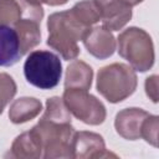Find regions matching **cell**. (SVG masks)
<instances>
[{"label": "cell", "instance_id": "1", "mask_svg": "<svg viewBox=\"0 0 159 159\" xmlns=\"http://www.w3.org/2000/svg\"><path fill=\"white\" fill-rule=\"evenodd\" d=\"M47 45L56 50L63 60H75L80 55L78 40H83L91 27L83 25L71 10L55 12L47 21Z\"/></svg>", "mask_w": 159, "mask_h": 159}, {"label": "cell", "instance_id": "2", "mask_svg": "<svg viewBox=\"0 0 159 159\" xmlns=\"http://www.w3.org/2000/svg\"><path fill=\"white\" fill-rule=\"evenodd\" d=\"M137 88L134 70L124 63H112L99 70L97 76V91L112 103L129 97Z\"/></svg>", "mask_w": 159, "mask_h": 159}, {"label": "cell", "instance_id": "3", "mask_svg": "<svg viewBox=\"0 0 159 159\" xmlns=\"http://www.w3.org/2000/svg\"><path fill=\"white\" fill-rule=\"evenodd\" d=\"M118 52L134 70L140 72L148 71L154 63L152 39L138 27H129L118 36Z\"/></svg>", "mask_w": 159, "mask_h": 159}, {"label": "cell", "instance_id": "4", "mask_svg": "<svg viewBox=\"0 0 159 159\" xmlns=\"http://www.w3.org/2000/svg\"><path fill=\"white\" fill-rule=\"evenodd\" d=\"M24 73L32 86L40 89H51L60 83L62 65L60 57L53 52L34 51L25 61Z\"/></svg>", "mask_w": 159, "mask_h": 159}, {"label": "cell", "instance_id": "5", "mask_svg": "<svg viewBox=\"0 0 159 159\" xmlns=\"http://www.w3.org/2000/svg\"><path fill=\"white\" fill-rule=\"evenodd\" d=\"M32 129L42 143L43 158H72L75 130L71 123H53L41 118Z\"/></svg>", "mask_w": 159, "mask_h": 159}, {"label": "cell", "instance_id": "6", "mask_svg": "<svg viewBox=\"0 0 159 159\" xmlns=\"http://www.w3.org/2000/svg\"><path fill=\"white\" fill-rule=\"evenodd\" d=\"M62 99L67 109L86 124L97 125L106 119L104 106L86 89L66 88Z\"/></svg>", "mask_w": 159, "mask_h": 159}, {"label": "cell", "instance_id": "7", "mask_svg": "<svg viewBox=\"0 0 159 159\" xmlns=\"http://www.w3.org/2000/svg\"><path fill=\"white\" fill-rule=\"evenodd\" d=\"M22 14L21 17L14 24V29L17 32L21 53L25 55L41 41L40 22L43 16V10L41 5L27 2L26 0H20Z\"/></svg>", "mask_w": 159, "mask_h": 159}, {"label": "cell", "instance_id": "8", "mask_svg": "<svg viewBox=\"0 0 159 159\" xmlns=\"http://www.w3.org/2000/svg\"><path fill=\"white\" fill-rule=\"evenodd\" d=\"M102 26L109 31L120 30L132 17V6L124 0H94Z\"/></svg>", "mask_w": 159, "mask_h": 159}, {"label": "cell", "instance_id": "9", "mask_svg": "<svg viewBox=\"0 0 159 159\" xmlns=\"http://www.w3.org/2000/svg\"><path fill=\"white\" fill-rule=\"evenodd\" d=\"M114 157L104 147L103 138L91 132H75L72 140V158H103Z\"/></svg>", "mask_w": 159, "mask_h": 159}, {"label": "cell", "instance_id": "10", "mask_svg": "<svg viewBox=\"0 0 159 159\" xmlns=\"http://www.w3.org/2000/svg\"><path fill=\"white\" fill-rule=\"evenodd\" d=\"M148 116L149 113L140 108H127L120 111L117 114L114 122L117 133L124 139H139L142 134L143 122Z\"/></svg>", "mask_w": 159, "mask_h": 159}, {"label": "cell", "instance_id": "11", "mask_svg": "<svg viewBox=\"0 0 159 159\" xmlns=\"http://www.w3.org/2000/svg\"><path fill=\"white\" fill-rule=\"evenodd\" d=\"M82 41L88 52L99 60L108 58L116 50V40L113 35L103 26L91 29Z\"/></svg>", "mask_w": 159, "mask_h": 159}, {"label": "cell", "instance_id": "12", "mask_svg": "<svg viewBox=\"0 0 159 159\" xmlns=\"http://www.w3.org/2000/svg\"><path fill=\"white\" fill-rule=\"evenodd\" d=\"M21 56L22 53L16 30L7 25H0V66H12Z\"/></svg>", "mask_w": 159, "mask_h": 159}, {"label": "cell", "instance_id": "13", "mask_svg": "<svg viewBox=\"0 0 159 159\" xmlns=\"http://www.w3.org/2000/svg\"><path fill=\"white\" fill-rule=\"evenodd\" d=\"M9 155L12 158H40L42 157V143L34 129L20 134L12 143Z\"/></svg>", "mask_w": 159, "mask_h": 159}, {"label": "cell", "instance_id": "14", "mask_svg": "<svg viewBox=\"0 0 159 159\" xmlns=\"http://www.w3.org/2000/svg\"><path fill=\"white\" fill-rule=\"evenodd\" d=\"M93 71L83 61H73L66 71L65 87L66 88H80L89 89L92 84Z\"/></svg>", "mask_w": 159, "mask_h": 159}, {"label": "cell", "instance_id": "15", "mask_svg": "<svg viewBox=\"0 0 159 159\" xmlns=\"http://www.w3.org/2000/svg\"><path fill=\"white\" fill-rule=\"evenodd\" d=\"M42 109V104L39 99L32 97H22L16 99L9 111V117L12 123L20 124L34 119Z\"/></svg>", "mask_w": 159, "mask_h": 159}, {"label": "cell", "instance_id": "16", "mask_svg": "<svg viewBox=\"0 0 159 159\" xmlns=\"http://www.w3.org/2000/svg\"><path fill=\"white\" fill-rule=\"evenodd\" d=\"M42 119L53 123H71L70 111L67 109L63 99L60 97L48 98L46 102V111L42 116Z\"/></svg>", "mask_w": 159, "mask_h": 159}, {"label": "cell", "instance_id": "17", "mask_svg": "<svg viewBox=\"0 0 159 159\" xmlns=\"http://www.w3.org/2000/svg\"><path fill=\"white\" fill-rule=\"evenodd\" d=\"M72 14L86 26L91 27L93 24L98 22L101 20L99 10L94 2V0H83L81 2H77L72 9Z\"/></svg>", "mask_w": 159, "mask_h": 159}, {"label": "cell", "instance_id": "18", "mask_svg": "<svg viewBox=\"0 0 159 159\" xmlns=\"http://www.w3.org/2000/svg\"><path fill=\"white\" fill-rule=\"evenodd\" d=\"M21 14V4L17 0H0V25L15 24Z\"/></svg>", "mask_w": 159, "mask_h": 159}, {"label": "cell", "instance_id": "19", "mask_svg": "<svg viewBox=\"0 0 159 159\" xmlns=\"http://www.w3.org/2000/svg\"><path fill=\"white\" fill-rule=\"evenodd\" d=\"M16 93V83L7 73H0V114Z\"/></svg>", "mask_w": 159, "mask_h": 159}, {"label": "cell", "instance_id": "20", "mask_svg": "<svg viewBox=\"0 0 159 159\" xmlns=\"http://www.w3.org/2000/svg\"><path fill=\"white\" fill-rule=\"evenodd\" d=\"M158 128H159L158 117L149 114L143 122L140 138H144L152 145L158 147Z\"/></svg>", "mask_w": 159, "mask_h": 159}, {"label": "cell", "instance_id": "21", "mask_svg": "<svg viewBox=\"0 0 159 159\" xmlns=\"http://www.w3.org/2000/svg\"><path fill=\"white\" fill-rule=\"evenodd\" d=\"M145 91L153 102H158V76L153 75L145 81Z\"/></svg>", "mask_w": 159, "mask_h": 159}, {"label": "cell", "instance_id": "22", "mask_svg": "<svg viewBox=\"0 0 159 159\" xmlns=\"http://www.w3.org/2000/svg\"><path fill=\"white\" fill-rule=\"evenodd\" d=\"M68 0H46V2L45 4H47V5H52V6H56V5H63V4H66Z\"/></svg>", "mask_w": 159, "mask_h": 159}, {"label": "cell", "instance_id": "23", "mask_svg": "<svg viewBox=\"0 0 159 159\" xmlns=\"http://www.w3.org/2000/svg\"><path fill=\"white\" fill-rule=\"evenodd\" d=\"M128 5H130V6H134V5H137V4H139V2H142L143 0H124Z\"/></svg>", "mask_w": 159, "mask_h": 159}, {"label": "cell", "instance_id": "24", "mask_svg": "<svg viewBox=\"0 0 159 159\" xmlns=\"http://www.w3.org/2000/svg\"><path fill=\"white\" fill-rule=\"evenodd\" d=\"M26 1L31 4H36V5H41L42 2H46V0H26Z\"/></svg>", "mask_w": 159, "mask_h": 159}]
</instances>
